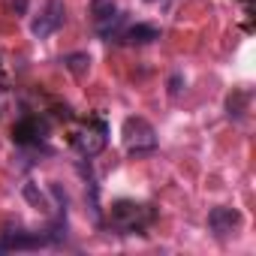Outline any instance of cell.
Here are the masks:
<instances>
[{"mask_svg": "<svg viewBox=\"0 0 256 256\" xmlns=\"http://www.w3.org/2000/svg\"><path fill=\"white\" fill-rule=\"evenodd\" d=\"M108 220H112V226L120 229V232H139V229H145V226L154 220V211H151L148 205H139V202H130V199H120V202L112 205Z\"/></svg>", "mask_w": 256, "mask_h": 256, "instance_id": "cell-1", "label": "cell"}, {"mask_svg": "<svg viewBox=\"0 0 256 256\" xmlns=\"http://www.w3.org/2000/svg\"><path fill=\"white\" fill-rule=\"evenodd\" d=\"M124 145L130 154H148L157 148V133L145 118H126L124 120Z\"/></svg>", "mask_w": 256, "mask_h": 256, "instance_id": "cell-2", "label": "cell"}, {"mask_svg": "<svg viewBox=\"0 0 256 256\" xmlns=\"http://www.w3.org/2000/svg\"><path fill=\"white\" fill-rule=\"evenodd\" d=\"M108 142V126L102 120H88L82 130L72 133V148L82 154V157H96Z\"/></svg>", "mask_w": 256, "mask_h": 256, "instance_id": "cell-3", "label": "cell"}, {"mask_svg": "<svg viewBox=\"0 0 256 256\" xmlns=\"http://www.w3.org/2000/svg\"><path fill=\"white\" fill-rule=\"evenodd\" d=\"M58 235L52 232H4L0 235V253H6V250H36V247H46L52 244Z\"/></svg>", "mask_w": 256, "mask_h": 256, "instance_id": "cell-4", "label": "cell"}, {"mask_svg": "<svg viewBox=\"0 0 256 256\" xmlns=\"http://www.w3.org/2000/svg\"><path fill=\"white\" fill-rule=\"evenodd\" d=\"M60 24H64V4H60V0H48L46 10L40 12V18H34L30 30H34V36L46 40V36H52Z\"/></svg>", "mask_w": 256, "mask_h": 256, "instance_id": "cell-5", "label": "cell"}, {"mask_svg": "<svg viewBox=\"0 0 256 256\" xmlns=\"http://www.w3.org/2000/svg\"><path fill=\"white\" fill-rule=\"evenodd\" d=\"M46 133H48V126L40 120V118H24V120H18L16 126H12V142L16 145H40L42 139H46Z\"/></svg>", "mask_w": 256, "mask_h": 256, "instance_id": "cell-6", "label": "cell"}, {"mask_svg": "<svg viewBox=\"0 0 256 256\" xmlns=\"http://www.w3.org/2000/svg\"><path fill=\"white\" fill-rule=\"evenodd\" d=\"M238 211H232V208H214L211 214H208V226L217 232V235H229L235 226H238Z\"/></svg>", "mask_w": 256, "mask_h": 256, "instance_id": "cell-7", "label": "cell"}, {"mask_svg": "<svg viewBox=\"0 0 256 256\" xmlns=\"http://www.w3.org/2000/svg\"><path fill=\"white\" fill-rule=\"evenodd\" d=\"M120 40H126L130 46H148V42L160 40V30L151 28V24H133V28H126V30H124Z\"/></svg>", "mask_w": 256, "mask_h": 256, "instance_id": "cell-8", "label": "cell"}, {"mask_svg": "<svg viewBox=\"0 0 256 256\" xmlns=\"http://www.w3.org/2000/svg\"><path fill=\"white\" fill-rule=\"evenodd\" d=\"M118 10H114V4L112 0H94V6H90V16H94V22L100 24V22H106V18H112Z\"/></svg>", "mask_w": 256, "mask_h": 256, "instance_id": "cell-9", "label": "cell"}, {"mask_svg": "<svg viewBox=\"0 0 256 256\" xmlns=\"http://www.w3.org/2000/svg\"><path fill=\"white\" fill-rule=\"evenodd\" d=\"M64 64H66V70H70L72 76H84V70H88V64H90V58H88V54H70Z\"/></svg>", "mask_w": 256, "mask_h": 256, "instance_id": "cell-10", "label": "cell"}, {"mask_svg": "<svg viewBox=\"0 0 256 256\" xmlns=\"http://www.w3.org/2000/svg\"><path fill=\"white\" fill-rule=\"evenodd\" d=\"M244 100H247V94H235V96H229V102H226V106H229V114L238 118V108L244 106Z\"/></svg>", "mask_w": 256, "mask_h": 256, "instance_id": "cell-11", "label": "cell"}, {"mask_svg": "<svg viewBox=\"0 0 256 256\" xmlns=\"http://www.w3.org/2000/svg\"><path fill=\"white\" fill-rule=\"evenodd\" d=\"M24 196H28L34 205H42V208H46V196H42V193H36V187H34V184H28V187H24Z\"/></svg>", "mask_w": 256, "mask_h": 256, "instance_id": "cell-12", "label": "cell"}, {"mask_svg": "<svg viewBox=\"0 0 256 256\" xmlns=\"http://www.w3.org/2000/svg\"><path fill=\"white\" fill-rule=\"evenodd\" d=\"M12 10H16V12H24V10H28V0H12Z\"/></svg>", "mask_w": 256, "mask_h": 256, "instance_id": "cell-13", "label": "cell"}, {"mask_svg": "<svg viewBox=\"0 0 256 256\" xmlns=\"http://www.w3.org/2000/svg\"><path fill=\"white\" fill-rule=\"evenodd\" d=\"M4 84H6V82H4V76H0V90H4Z\"/></svg>", "mask_w": 256, "mask_h": 256, "instance_id": "cell-14", "label": "cell"}]
</instances>
